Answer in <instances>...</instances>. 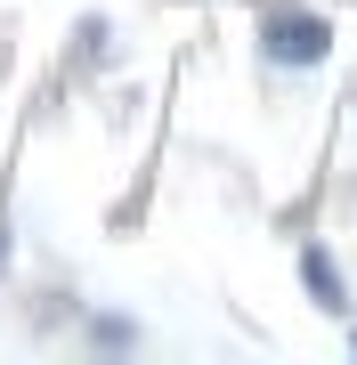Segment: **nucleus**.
<instances>
[{
  "label": "nucleus",
  "mask_w": 357,
  "mask_h": 365,
  "mask_svg": "<svg viewBox=\"0 0 357 365\" xmlns=\"http://www.w3.org/2000/svg\"><path fill=\"white\" fill-rule=\"evenodd\" d=\"M260 49L276 57V66H325L333 33H325V16H309V9H268L260 16Z\"/></svg>",
  "instance_id": "f257e3e1"
},
{
  "label": "nucleus",
  "mask_w": 357,
  "mask_h": 365,
  "mask_svg": "<svg viewBox=\"0 0 357 365\" xmlns=\"http://www.w3.org/2000/svg\"><path fill=\"white\" fill-rule=\"evenodd\" d=\"M301 284H309V300H317L325 317H349V292H341V268L325 260V244H309V252H301Z\"/></svg>",
  "instance_id": "f03ea898"
}]
</instances>
